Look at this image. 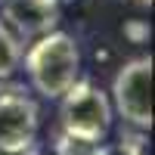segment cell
<instances>
[{
  "label": "cell",
  "instance_id": "cell-1",
  "mask_svg": "<svg viewBox=\"0 0 155 155\" xmlns=\"http://www.w3.org/2000/svg\"><path fill=\"white\" fill-rule=\"evenodd\" d=\"M25 74L34 93L44 99H59L74 81H81V50L78 41L65 31H47L34 37L28 53H22Z\"/></svg>",
  "mask_w": 155,
  "mask_h": 155
},
{
  "label": "cell",
  "instance_id": "cell-2",
  "mask_svg": "<svg viewBox=\"0 0 155 155\" xmlns=\"http://www.w3.org/2000/svg\"><path fill=\"white\" fill-rule=\"evenodd\" d=\"M112 99L93 81H74L59 96V130L78 143L96 146L112 130Z\"/></svg>",
  "mask_w": 155,
  "mask_h": 155
},
{
  "label": "cell",
  "instance_id": "cell-3",
  "mask_svg": "<svg viewBox=\"0 0 155 155\" xmlns=\"http://www.w3.org/2000/svg\"><path fill=\"white\" fill-rule=\"evenodd\" d=\"M41 106L19 84L0 87V155H34Z\"/></svg>",
  "mask_w": 155,
  "mask_h": 155
},
{
  "label": "cell",
  "instance_id": "cell-4",
  "mask_svg": "<svg viewBox=\"0 0 155 155\" xmlns=\"http://www.w3.org/2000/svg\"><path fill=\"white\" fill-rule=\"evenodd\" d=\"M112 112H118L124 124L140 134L152 127V59L134 56L118 68L112 81Z\"/></svg>",
  "mask_w": 155,
  "mask_h": 155
},
{
  "label": "cell",
  "instance_id": "cell-5",
  "mask_svg": "<svg viewBox=\"0 0 155 155\" xmlns=\"http://www.w3.org/2000/svg\"><path fill=\"white\" fill-rule=\"evenodd\" d=\"M62 16L59 0H3V19L19 41H34L47 31H56Z\"/></svg>",
  "mask_w": 155,
  "mask_h": 155
},
{
  "label": "cell",
  "instance_id": "cell-6",
  "mask_svg": "<svg viewBox=\"0 0 155 155\" xmlns=\"http://www.w3.org/2000/svg\"><path fill=\"white\" fill-rule=\"evenodd\" d=\"M22 41L9 31V25L0 19V81H9L22 68Z\"/></svg>",
  "mask_w": 155,
  "mask_h": 155
},
{
  "label": "cell",
  "instance_id": "cell-7",
  "mask_svg": "<svg viewBox=\"0 0 155 155\" xmlns=\"http://www.w3.org/2000/svg\"><path fill=\"white\" fill-rule=\"evenodd\" d=\"M90 155H149L143 134H121L118 143H96Z\"/></svg>",
  "mask_w": 155,
  "mask_h": 155
},
{
  "label": "cell",
  "instance_id": "cell-8",
  "mask_svg": "<svg viewBox=\"0 0 155 155\" xmlns=\"http://www.w3.org/2000/svg\"><path fill=\"white\" fill-rule=\"evenodd\" d=\"M124 34H130V37H134V44H143L146 37H149V28H146V25H127Z\"/></svg>",
  "mask_w": 155,
  "mask_h": 155
},
{
  "label": "cell",
  "instance_id": "cell-9",
  "mask_svg": "<svg viewBox=\"0 0 155 155\" xmlns=\"http://www.w3.org/2000/svg\"><path fill=\"white\" fill-rule=\"evenodd\" d=\"M137 3H149V0H137Z\"/></svg>",
  "mask_w": 155,
  "mask_h": 155
}]
</instances>
